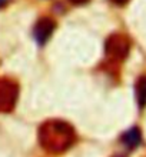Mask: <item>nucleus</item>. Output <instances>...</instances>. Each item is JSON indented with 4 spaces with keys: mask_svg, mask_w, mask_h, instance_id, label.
Returning <instances> with one entry per match:
<instances>
[{
    "mask_svg": "<svg viewBox=\"0 0 146 157\" xmlns=\"http://www.w3.org/2000/svg\"><path fill=\"white\" fill-rule=\"evenodd\" d=\"M76 140L75 128L63 120H47L39 128V141L49 153H63Z\"/></svg>",
    "mask_w": 146,
    "mask_h": 157,
    "instance_id": "nucleus-1",
    "label": "nucleus"
},
{
    "mask_svg": "<svg viewBox=\"0 0 146 157\" xmlns=\"http://www.w3.org/2000/svg\"><path fill=\"white\" fill-rule=\"evenodd\" d=\"M130 52V40L128 36L122 33H115L109 36L105 43V54L108 62L110 63H122L128 57Z\"/></svg>",
    "mask_w": 146,
    "mask_h": 157,
    "instance_id": "nucleus-2",
    "label": "nucleus"
},
{
    "mask_svg": "<svg viewBox=\"0 0 146 157\" xmlns=\"http://www.w3.org/2000/svg\"><path fill=\"white\" fill-rule=\"evenodd\" d=\"M19 96V86L10 78H0V113L12 112Z\"/></svg>",
    "mask_w": 146,
    "mask_h": 157,
    "instance_id": "nucleus-3",
    "label": "nucleus"
},
{
    "mask_svg": "<svg viewBox=\"0 0 146 157\" xmlns=\"http://www.w3.org/2000/svg\"><path fill=\"white\" fill-rule=\"evenodd\" d=\"M56 29V23H54L50 17H42L39 19L37 23L33 27V37L39 44H45L50 39Z\"/></svg>",
    "mask_w": 146,
    "mask_h": 157,
    "instance_id": "nucleus-4",
    "label": "nucleus"
},
{
    "mask_svg": "<svg viewBox=\"0 0 146 157\" xmlns=\"http://www.w3.org/2000/svg\"><path fill=\"white\" fill-rule=\"evenodd\" d=\"M122 141H123V144H125L126 147L135 149V147H138V146L140 144V141H142V133H140V130H139L138 127H132V128H129L128 132L123 133Z\"/></svg>",
    "mask_w": 146,
    "mask_h": 157,
    "instance_id": "nucleus-5",
    "label": "nucleus"
},
{
    "mask_svg": "<svg viewBox=\"0 0 146 157\" xmlns=\"http://www.w3.org/2000/svg\"><path fill=\"white\" fill-rule=\"evenodd\" d=\"M136 100L140 109L146 106V77H140L136 83Z\"/></svg>",
    "mask_w": 146,
    "mask_h": 157,
    "instance_id": "nucleus-6",
    "label": "nucleus"
},
{
    "mask_svg": "<svg viewBox=\"0 0 146 157\" xmlns=\"http://www.w3.org/2000/svg\"><path fill=\"white\" fill-rule=\"evenodd\" d=\"M109 2H112L113 4H116V6H125L130 2V0H109Z\"/></svg>",
    "mask_w": 146,
    "mask_h": 157,
    "instance_id": "nucleus-7",
    "label": "nucleus"
},
{
    "mask_svg": "<svg viewBox=\"0 0 146 157\" xmlns=\"http://www.w3.org/2000/svg\"><path fill=\"white\" fill-rule=\"evenodd\" d=\"M69 2H72L73 4H86L89 0H69Z\"/></svg>",
    "mask_w": 146,
    "mask_h": 157,
    "instance_id": "nucleus-8",
    "label": "nucleus"
},
{
    "mask_svg": "<svg viewBox=\"0 0 146 157\" xmlns=\"http://www.w3.org/2000/svg\"><path fill=\"white\" fill-rule=\"evenodd\" d=\"M7 2H9V0H0V9L4 7V6L7 4Z\"/></svg>",
    "mask_w": 146,
    "mask_h": 157,
    "instance_id": "nucleus-9",
    "label": "nucleus"
},
{
    "mask_svg": "<svg viewBox=\"0 0 146 157\" xmlns=\"http://www.w3.org/2000/svg\"><path fill=\"white\" fill-rule=\"evenodd\" d=\"M115 157H125V156H115Z\"/></svg>",
    "mask_w": 146,
    "mask_h": 157,
    "instance_id": "nucleus-10",
    "label": "nucleus"
}]
</instances>
